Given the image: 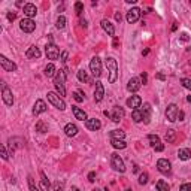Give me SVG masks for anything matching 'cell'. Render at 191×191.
I'll list each match as a JSON object with an SVG mask.
<instances>
[{"label": "cell", "instance_id": "1", "mask_svg": "<svg viewBox=\"0 0 191 191\" xmlns=\"http://www.w3.org/2000/svg\"><path fill=\"white\" fill-rule=\"evenodd\" d=\"M64 82H66V72L64 70H58L57 75L54 76V87H55L57 93L61 97L66 96V85H64Z\"/></svg>", "mask_w": 191, "mask_h": 191}, {"label": "cell", "instance_id": "2", "mask_svg": "<svg viewBox=\"0 0 191 191\" xmlns=\"http://www.w3.org/2000/svg\"><path fill=\"white\" fill-rule=\"evenodd\" d=\"M106 67H108V72H109V76H108V81L113 84L117 78H118V64H117V60L112 58V57H108L106 58Z\"/></svg>", "mask_w": 191, "mask_h": 191}, {"label": "cell", "instance_id": "3", "mask_svg": "<svg viewBox=\"0 0 191 191\" xmlns=\"http://www.w3.org/2000/svg\"><path fill=\"white\" fill-rule=\"evenodd\" d=\"M48 101L51 103V105H54L57 109H60V111H64L66 109V101L63 100V97L58 94V93H54V91H48Z\"/></svg>", "mask_w": 191, "mask_h": 191}, {"label": "cell", "instance_id": "4", "mask_svg": "<svg viewBox=\"0 0 191 191\" xmlns=\"http://www.w3.org/2000/svg\"><path fill=\"white\" fill-rule=\"evenodd\" d=\"M111 166L113 167V170H117V172H120V173H124V172H125V164H124L123 158L120 157L118 154H115V152L111 155Z\"/></svg>", "mask_w": 191, "mask_h": 191}, {"label": "cell", "instance_id": "5", "mask_svg": "<svg viewBox=\"0 0 191 191\" xmlns=\"http://www.w3.org/2000/svg\"><path fill=\"white\" fill-rule=\"evenodd\" d=\"M90 70L94 78H100L101 75V60L99 57H93L90 61Z\"/></svg>", "mask_w": 191, "mask_h": 191}, {"label": "cell", "instance_id": "6", "mask_svg": "<svg viewBox=\"0 0 191 191\" xmlns=\"http://www.w3.org/2000/svg\"><path fill=\"white\" fill-rule=\"evenodd\" d=\"M2 84V99L5 101L6 106H12L13 105V96H12V91L6 87L5 82H0Z\"/></svg>", "mask_w": 191, "mask_h": 191}, {"label": "cell", "instance_id": "7", "mask_svg": "<svg viewBox=\"0 0 191 191\" xmlns=\"http://www.w3.org/2000/svg\"><path fill=\"white\" fill-rule=\"evenodd\" d=\"M20 29L23 30L24 33H33L34 29H36V23L32 18H23L20 21Z\"/></svg>", "mask_w": 191, "mask_h": 191}, {"label": "cell", "instance_id": "8", "mask_svg": "<svg viewBox=\"0 0 191 191\" xmlns=\"http://www.w3.org/2000/svg\"><path fill=\"white\" fill-rule=\"evenodd\" d=\"M178 113H179V109H178V106H176L175 103L169 105L167 109H166V118H167V121L175 123V121L178 120Z\"/></svg>", "mask_w": 191, "mask_h": 191}, {"label": "cell", "instance_id": "9", "mask_svg": "<svg viewBox=\"0 0 191 191\" xmlns=\"http://www.w3.org/2000/svg\"><path fill=\"white\" fill-rule=\"evenodd\" d=\"M124 115H125V112H124V109L121 106H113L112 111L109 112V118L112 120L113 123H120L124 118Z\"/></svg>", "mask_w": 191, "mask_h": 191}, {"label": "cell", "instance_id": "10", "mask_svg": "<svg viewBox=\"0 0 191 191\" xmlns=\"http://www.w3.org/2000/svg\"><path fill=\"white\" fill-rule=\"evenodd\" d=\"M45 52H46V57L49 60H57L60 57V49L57 48L54 44H48L45 46Z\"/></svg>", "mask_w": 191, "mask_h": 191}, {"label": "cell", "instance_id": "11", "mask_svg": "<svg viewBox=\"0 0 191 191\" xmlns=\"http://www.w3.org/2000/svg\"><path fill=\"white\" fill-rule=\"evenodd\" d=\"M127 23L130 24H135L139 21V18H140V9L139 8H132L130 11L127 12Z\"/></svg>", "mask_w": 191, "mask_h": 191}, {"label": "cell", "instance_id": "12", "mask_svg": "<svg viewBox=\"0 0 191 191\" xmlns=\"http://www.w3.org/2000/svg\"><path fill=\"white\" fill-rule=\"evenodd\" d=\"M0 64H2V67L5 69L6 72H15L17 70V64L11 61V60H8L5 55H0Z\"/></svg>", "mask_w": 191, "mask_h": 191}, {"label": "cell", "instance_id": "13", "mask_svg": "<svg viewBox=\"0 0 191 191\" xmlns=\"http://www.w3.org/2000/svg\"><path fill=\"white\" fill-rule=\"evenodd\" d=\"M170 167H172V164H170V161H169L167 158H160L157 161V169L161 173H169Z\"/></svg>", "mask_w": 191, "mask_h": 191}, {"label": "cell", "instance_id": "14", "mask_svg": "<svg viewBox=\"0 0 191 191\" xmlns=\"http://www.w3.org/2000/svg\"><path fill=\"white\" fill-rule=\"evenodd\" d=\"M103 96H105V87L100 81H97L96 82V90H94V100L99 103V101L103 100Z\"/></svg>", "mask_w": 191, "mask_h": 191}, {"label": "cell", "instance_id": "15", "mask_svg": "<svg viewBox=\"0 0 191 191\" xmlns=\"http://www.w3.org/2000/svg\"><path fill=\"white\" fill-rule=\"evenodd\" d=\"M23 12H24V15H25L27 18H33L34 15L37 13V8L34 6L33 3H25L24 8H23Z\"/></svg>", "mask_w": 191, "mask_h": 191}, {"label": "cell", "instance_id": "16", "mask_svg": "<svg viewBox=\"0 0 191 191\" xmlns=\"http://www.w3.org/2000/svg\"><path fill=\"white\" fill-rule=\"evenodd\" d=\"M140 87H142V82H140L139 78H132L127 82V90L130 91V93H136Z\"/></svg>", "mask_w": 191, "mask_h": 191}, {"label": "cell", "instance_id": "17", "mask_svg": "<svg viewBox=\"0 0 191 191\" xmlns=\"http://www.w3.org/2000/svg\"><path fill=\"white\" fill-rule=\"evenodd\" d=\"M85 125H87V128L91 130V132H97L101 127V123H100V120H97V118H88V120L85 121Z\"/></svg>", "mask_w": 191, "mask_h": 191}, {"label": "cell", "instance_id": "18", "mask_svg": "<svg viewBox=\"0 0 191 191\" xmlns=\"http://www.w3.org/2000/svg\"><path fill=\"white\" fill-rule=\"evenodd\" d=\"M140 105H142L140 96H132V97L127 99V106H128V108H133V111H135V109H139Z\"/></svg>", "mask_w": 191, "mask_h": 191}, {"label": "cell", "instance_id": "19", "mask_svg": "<svg viewBox=\"0 0 191 191\" xmlns=\"http://www.w3.org/2000/svg\"><path fill=\"white\" fill-rule=\"evenodd\" d=\"M46 111V103L44 100H36L33 106V115H40V113H44Z\"/></svg>", "mask_w": 191, "mask_h": 191}, {"label": "cell", "instance_id": "20", "mask_svg": "<svg viewBox=\"0 0 191 191\" xmlns=\"http://www.w3.org/2000/svg\"><path fill=\"white\" fill-rule=\"evenodd\" d=\"M101 29L109 34V36H115V27L109 20H101Z\"/></svg>", "mask_w": 191, "mask_h": 191}, {"label": "cell", "instance_id": "21", "mask_svg": "<svg viewBox=\"0 0 191 191\" xmlns=\"http://www.w3.org/2000/svg\"><path fill=\"white\" fill-rule=\"evenodd\" d=\"M72 112L75 115V118L79 120V121H87V120H88V118H87V113L84 112L81 108H78V106H72Z\"/></svg>", "mask_w": 191, "mask_h": 191}, {"label": "cell", "instance_id": "22", "mask_svg": "<svg viewBox=\"0 0 191 191\" xmlns=\"http://www.w3.org/2000/svg\"><path fill=\"white\" fill-rule=\"evenodd\" d=\"M64 133H66V136H69V137L76 136V135H78V127H76V124L69 123L67 125L64 127Z\"/></svg>", "mask_w": 191, "mask_h": 191}, {"label": "cell", "instance_id": "23", "mask_svg": "<svg viewBox=\"0 0 191 191\" xmlns=\"http://www.w3.org/2000/svg\"><path fill=\"white\" fill-rule=\"evenodd\" d=\"M140 111H142V115H143V123L148 124L149 120H151V105H149V103H145Z\"/></svg>", "mask_w": 191, "mask_h": 191}, {"label": "cell", "instance_id": "24", "mask_svg": "<svg viewBox=\"0 0 191 191\" xmlns=\"http://www.w3.org/2000/svg\"><path fill=\"white\" fill-rule=\"evenodd\" d=\"M25 57L27 58H39L40 57V49L37 46H30L25 52Z\"/></svg>", "mask_w": 191, "mask_h": 191}, {"label": "cell", "instance_id": "25", "mask_svg": "<svg viewBox=\"0 0 191 191\" xmlns=\"http://www.w3.org/2000/svg\"><path fill=\"white\" fill-rule=\"evenodd\" d=\"M178 157H179V160H182V161H187V160L191 158V151L188 148H181L179 151H178Z\"/></svg>", "mask_w": 191, "mask_h": 191}, {"label": "cell", "instance_id": "26", "mask_svg": "<svg viewBox=\"0 0 191 191\" xmlns=\"http://www.w3.org/2000/svg\"><path fill=\"white\" fill-rule=\"evenodd\" d=\"M164 139H166L167 143H173L176 140V132L173 128H169L167 132H166V135H164Z\"/></svg>", "mask_w": 191, "mask_h": 191}, {"label": "cell", "instance_id": "27", "mask_svg": "<svg viewBox=\"0 0 191 191\" xmlns=\"http://www.w3.org/2000/svg\"><path fill=\"white\" fill-rule=\"evenodd\" d=\"M55 75H57L55 66H54L52 63H49V64L45 67V76L46 78H52V76H55Z\"/></svg>", "mask_w": 191, "mask_h": 191}, {"label": "cell", "instance_id": "28", "mask_svg": "<svg viewBox=\"0 0 191 191\" xmlns=\"http://www.w3.org/2000/svg\"><path fill=\"white\" fill-rule=\"evenodd\" d=\"M40 188H42V191H49V181H48V178H46V175L44 173V172H40Z\"/></svg>", "mask_w": 191, "mask_h": 191}, {"label": "cell", "instance_id": "29", "mask_svg": "<svg viewBox=\"0 0 191 191\" xmlns=\"http://www.w3.org/2000/svg\"><path fill=\"white\" fill-rule=\"evenodd\" d=\"M124 137H125V132H123L121 128H115L111 132V139H121L124 140Z\"/></svg>", "mask_w": 191, "mask_h": 191}, {"label": "cell", "instance_id": "30", "mask_svg": "<svg viewBox=\"0 0 191 191\" xmlns=\"http://www.w3.org/2000/svg\"><path fill=\"white\" fill-rule=\"evenodd\" d=\"M132 120H133L135 123H140V121H143L142 111H140V109H135V111L132 112Z\"/></svg>", "mask_w": 191, "mask_h": 191}, {"label": "cell", "instance_id": "31", "mask_svg": "<svg viewBox=\"0 0 191 191\" xmlns=\"http://www.w3.org/2000/svg\"><path fill=\"white\" fill-rule=\"evenodd\" d=\"M148 140H149V145L152 146V148H157L158 145H161L160 137H158L157 135H149V136H148Z\"/></svg>", "mask_w": 191, "mask_h": 191}, {"label": "cell", "instance_id": "32", "mask_svg": "<svg viewBox=\"0 0 191 191\" xmlns=\"http://www.w3.org/2000/svg\"><path fill=\"white\" fill-rule=\"evenodd\" d=\"M111 143H112V146L115 149H124V148L127 146V143H125L124 140H121V139H112Z\"/></svg>", "mask_w": 191, "mask_h": 191}, {"label": "cell", "instance_id": "33", "mask_svg": "<svg viewBox=\"0 0 191 191\" xmlns=\"http://www.w3.org/2000/svg\"><path fill=\"white\" fill-rule=\"evenodd\" d=\"M157 191H170V187H169V184L166 182V181H163V179H160L157 182Z\"/></svg>", "mask_w": 191, "mask_h": 191}, {"label": "cell", "instance_id": "34", "mask_svg": "<svg viewBox=\"0 0 191 191\" xmlns=\"http://www.w3.org/2000/svg\"><path fill=\"white\" fill-rule=\"evenodd\" d=\"M66 23H67V20H66V17H63V15H60L58 18H57V24L55 27L58 30H63L64 27H66Z\"/></svg>", "mask_w": 191, "mask_h": 191}, {"label": "cell", "instance_id": "35", "mask_svg": "<svg viewBox=\"0 0 191 191\" xmlns=\"http://www.w3.org/2000/svg\"><path fill=\"white\" fill-rule=\"evenodd\" d=\"M36 132H39V133H46V132H48V127L44 124V121H37V124H36Z\"/></svg>", "mask_w": 191, "mask_h": 191}, {"label": "cell", "instance_id": "36", "mask_svg": "<svg viewBox=\"0 0 191 191\" xmlns=\"http://www.w3.org/2000/svg\"><path fill=\"white\" fill-rule=\"evenodd\" d=\"M148 178H149V176H148V173H146V172H142V173L139 175V184H140V185H145V184H148Z\"/></svg>", "mask_w": 191, "mask_h": 191}, {"label": "cell", "instance_id": "37", "mask_svg": "<svg viewBox=\"0 0 191 191\" xmlns=\"http://www.w3.org/2000/svg\"><path fill=\"white\" fill-rule=\"evenodd\" d=\"M78 79L81 82H87L88 81V75H87V72L85 70H79L78 72Z\"/></svg>", "mask_w": 191, "mask_h": 191}, {"label": "cell", "instance_id": "38", "mask_svg": "<svg viewBox=\"0 0 191 191\" xmlns=\"http://www.w3.org/2000/svg\"><path fill=\"white\" fill-rule=\"evenodd\" d=\"M181 84L187 88V90H190L191 91V79H188V78H182L181 79Z\"/></svg>", "mask_w": 191, "mask_h": 191}, {"label": "cell", "instance_id": "39", "mask_svg": "<svg viewBox=\"0 0 191 191\" xmlns=\"http://www.w3.org/2000/svg\"><path fill=\"white\" fill-rule=\"evenodd\" d=\"M27 179H29V188H30V191H39V188L34 185V181H33L32 176H29Z\"/></svg>", "mask_w": 191, "mask_h": 191}, {"label": "cell", "instance_id": "40", "mask_svg": "<svg viewBox=\"0 0 191 191\" xmlns=\"http://www.w3.org/2000/svg\"><path fill=\"white\" fill-rule=\"evenodd\" d=\"M75 11H76V13H78V15H81V13H82V11H84V3L76 2V3H75Z\"/></svg>", "mask_w": 191, "mask_h": 191}, {"label": "cell", "instance_id": "41", "mask_svg": "<svg viewBox=\"0 0 191 191\" xmlns=\"http://www.w3.org/2000/svg\"><path fill=\"white\" fill-rule=\"evenodd\" d=\"M72 96H73V99H75V100L78 101V103H81V101H84V97H82V93H81V91H75V93H73Z\"/></svg>", "mask_w": 191, "mask_h": 191}, {"label": "cell", "instance_id": "42", "mask_svg": "<svg viewBox=\"0 0 191 191\" xmlns=\"http://www.w3.org/2000/svg\"><path fill=\"white\" fill-rule=\"evenodd\" d=\"M0 152H2V158H3V160H8V158H9V155H8V151H6L5 145L0 146Z\"/></svg>", "mask_w": 191, "mask_h": 191}, {"label": "cell", "instance_id": "43", "mask_svg": "<svg viewBox=\"0 0 191 191\" xmlns=\"http://www.w3.org/2000/svg\"><path fill=\"white\" fill-rule=\"evenodd\" d=\"M179 191H191V184H182Z\"/></svg>", "mask_w": 191, "mask_h": 191}, {"label": "cell", "instance_id": "44", "mask_svg": "<svg viewBox=\"0 0 191 191\" xmlns=\"http://www.w3.org/2000/svg\"><path fill=\"white\" fill-rule=\"evenodd\" d=\"M54 191H63V184L55 182V184H54Z\"/></svg>", "mask_w": 191, "mask_h": 191}, {"label": "cell", "instance_id": "45", "mask_svg": "<svg viewBox=\"0 0 191 191\" xmlns=\"http://www.w3.org/2000/svg\"><path fill=\"white\" fill-rule=\"evenodd\" d=\"M67 57H69V52L67 51H63V52H61V61L66 63V61H67Z\"/></svg>", "mask_w": 191, "mask_h": 191}, {"label": "cell", "instance_id": "46", "mask_svg": "<svg viewBox=\"0 0 191 191\" xmlns=\"http://www.w3.org/2000/svg\"><path fill=\"white\" fill-rule=\"evenodd\" d=\"M15 18H17V13H15V12H8V20H9V21H13Z\"/></svg>", "mask_w": 191, "mask_h": 191}, {"label": "cell", "instance_id": "47", "mask_svg": "<svg viewBox=\"0 0 191 191\" xmlns=\"http://www.w3.org/2000/svg\"><path fill=\"white\" fill-rule=\"evenodd\" d=\"M140 82H143V85H145L146 82H148V75H146L145 72H143V73L140 75Z\"/></svg>", "mask_w": 191, "mask_h": 191}, {"label": "cell", "instance_id": "48", "mask_svg": "<svg viewBox=\"0 0 191 191\" xmlns=\"http://www.w3.org/2000/svg\"><path fill=\"white\" fill-rule=\"evenodd\" d=\"M179 39H181V40H182V42H187V40H188L190 37H188V34H187V33H181Z\"/></svg>", "mask_w": 191, "mask_h": 191}, {"label": "cell", "instance_id": "49", "mask_svg": "<svg viewBox=\"0 0 191 191\" xmlns=\"http://www.w3.org/2000/svg\"><path fill=\"white\" fill-rule=\"evenodd\" d=\"M88 181H90V182H94V181H96V173H94V172H90V173H88Z\"/></svg>", "mask_w": 191, "mask_h": 191}, {"label": "cell", "instance_id": "50", "mask_svg": "<svg viewBox=\"0 0 191 191\" xmlns=\"http://www.w3.org/2000/svg\"><path fill=\"white\" fill-rule=\"evenodd\" d=\"M115 20H117L118 23H121V20H123V17H121V13H120V12H117V13H115Z\"/></svg>", "mask_w": 191, "mask_h": 191}, {"label": "cell", "instance_id": "51", "mask_svg": "<svg viewBox=\"0 0 191 191\" xmlns=\"http://www.w3.org/2000/svg\"><path fill=\"white\" fill-rule=\"evenodd\" d=\"M154 149H155V151H157V152H161V151H163V149H164V145H163V143H161V145H158L157 148H154Z\"/></svg>", "mask_w": 191, "mask_h": 191}, {"label": "cell", "instance_id": "52", "mask_svg": "<svg viewBox=\"0 0 191 191\" xmlns=\"http://www.w3.org/2000/svg\"><path fill=\"white\" fill-rule=\"evenodd\" d=\"M178 120H179V121L184 120V112H182V111H179V113H178Z\"/></svg>", "mask_w": 191, "mask_h": 191}, {"label": "cell", "instance_id": "53", "mask_svg": "<svg viewBox=\"0 0 191 191\" xmlns=\"http://www.w3.org/2000/svg\"><path fill=\"white\" fill-rule=\"evenodd\" d=\"M157 78H158V79H161V81H164V79H166V76H164L163 73H158V75H157Z\"/></svg>", "mask_w": 191, "mask_h": 191}, {"label": "cell", "instance_id": "54", "mask_svg": "<svg viewBox=\"0 0 191 191\" xmlns=\"http://www.w3.org/2000/svg\"><path fill=\"white\" fill-rule=\"evenodd\" d=\"M81 25H82V27H87L88 24H87V21H85V20H81Z\"/></svg>", "mask_w": 191, "mask_h": 191}, {"label": "cell", "instance_id": "55", "mask_svg": "<svg viewBox=\"0 0 191 191\" xmlns=\"http://www.w3.org/2000/svg\"><path fill=\"white\" fill-rule=\"evenodd\" d=\"M133 172H135V173H137V172H139V166H137V164H135V166H133Z\"/></svg>", "mask_w": 191, "mask_h": 191}, {"label": "cell", "instance_id": "56", "mask_svg": "<svg viewBox=\"0 0 191 191\" xmlns=\"http://www.w3.org/2000/svg\"><path fill=\"white\" fill-rule=\"evenodd\" d=\"M176 29H178V24L175 23V24H173V25H172V32H175V30H176Z\"/></svg>", "mask_w": 191, "mask_h": 191}, {"label": "cell", "instance_id": "57", "mask_svg": "<svg viewBox=\"0 0 191 191\" xmlns=\"http://www.w3.org/2000/svg\"><path fill=\"white\" fill-rule=\"evenodd\" d=\"M127 3H130V5H133V3H136V0H125Z\"/></svg>", "mask_w": 191, "mask_h": 191}, {"label": "cell", "instance_id": "58", "mask_svg": "<svg viewBox=\"0 0 191 191\" xmlns=\"http://www.w3.org/2000/svg\"><path fill=\"white\" fill-rule=\"evenodd\" d=\"M142 54H143V55H148V54H149V49H145V51H143Z\"/></svg>", "mask_w": 191, "mask_h": 191}, {"label": "cell", "instance_id": "59", "mask_svg": "<svg viewBox=\"0 0 191 191\" xmlns=\"http://www.w3.org/2000/svg\"><path fill=\"white\" fill-rule=\"evenodd\" d=\"M72 191H79L78 187H72Z\"/></svg>", "mask_w": 191, "mask_h": 191}, {"label": "cell", "instance_id": "60", "mask_svg": "<svg viewBox=\"0 0 191 191\" xmlns=\"http://www.w3.org/2000/svg\"><path fill=\"white\" fill-rule=\"evenodd\" d=\"M187 100H188V101L191 103V96H188V97H187Z\"/></svg>", "mask_w": 191, "mask_h": 191}, {"label": "cell", "instance_id": "61", "mask_svg": "<svg viewBox=\"0 0 191 191\" xmlns=\"http://www.w3.org/2000/svg\"><path fill=\"white\" fill-rule=\"evenodd\" d=\"M125 191H132V190H125Z\"/></svg>", "mask_w": 191, "mask_h": 191}]
</instances>
